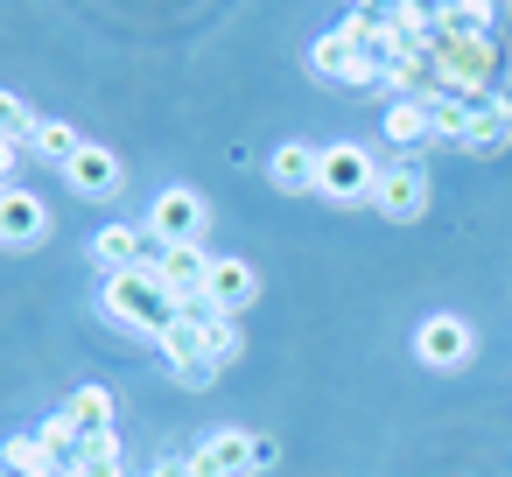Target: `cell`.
Masks as SVG:
<instances>
[{
    "instance_id": "cb8c5ba5",
    "label": "cell",
    "mask_w": 512,
    "mask_h": 477,
    "mask_svg": "<svg viewBox=\"0 0 512 477\" xmlns=\"http://www.w3.org/2000/svg\"><path fill=\"white\" fill-rule=\"evenodd\" d=\"M204 323H211V365L225 372V365L239 358V323H232V316H204Z\"/></svg>"
},
{
    "instance_id": "6da1fadb",
    "label": "cell",
    "mask_w": 512,
    "mask_h": 477,
    "mask_svg": "<svg viewBox=\"0 0 512 477\" xmlns=\"http://www.w3.org/2000/svg\"><path fill=\"white\" fill-rule=\"evenodd\" d=\"M99 309H106L113 323H127V330H148V337L176 316V309H169V295L155 288V274H148V267H134V274H106V281H99Z\"/></svg>"
},
{
    "instance_id": "9a60e30c",
    "label": "cell",
    "mask_w": 512,
    "mask_h": 477,
    "mask_svg": "<svg viewBox=\"0 0 512 477\" xmlns=\"http://www.w3.org/2000/svg\"><path fill=\"white\" fill-rule=\"evenodd\" d=\"M512 141V92H484L470 106V127H463V148L470 155H498Z\"/></svg>"
},
{
    "instance_id": "44dd1931",
    "label": "cell",
    "mask_w": 512,
    "mask_h": 477,
    "mask_svg": "<svg viewBox=\"0 0 512 477\" xmlns=\"http://www.w3.org/2000/svg\"><path fill=\"white\" fill-rule=\"evenodd\" d=\"M36 113H29V99H15V92H0V141H15V148H29L36 141Z\"/></svg>"
},
{
    "instance_id": "277c9868",
    "label": "cell",
    "mask_w": 512,
    "mask_h": 477,
    "mask_svg": "<svg viewBox=\"0 0 512 477\" xmlns=\"http://www.w3.org/2000/svg\"><path fill=\"white\" fill-rule=\"evenodd\" d=\"M379 169H386V162H372L365 141H330V148H323V176H316V190H323L330 204H372Z\"/></svg>"
},
{
    "instance_id": "4316f807",
    "label": "cell",
    "mask_w": 512,
    "mask_h": 477,
    "mask_svg": "<svg viewBox=\"0 0 512 477\" xmlns=\"http://www.w3.org/2000/svg\"><path fill=\"white\" fill-rule=\"evenodd\" d=\"M253 470H274V435H253Z\"/></svg>"
},
{
    "instance_id": "2e32d148",
    "label": "cell",
    "mask_w": 512,
    "mask_h": 477,
    "mask_svg": "<svg viewBox=\"0 0 512 477\" xmlns=\"http://www.w3.org/2000/svg\"><path fill=\"white\" fill-rule=\"evenodd\" d=\"M379 134H386L393 148H421V141H435V106H421V99H386Z\"/></svg>"
},
{
    "instance_id": "8fae6325",
    "label": "cell",
    "mask_w": 512,
    "mask_h": 477,
    "mask_svg": "<svg viewBox=\"0 0 512 477\" xmlns=\"http://www.w3.org/2000/svg\"><path fill=\"white\" fill-rule=\"evenodd\" d=\"M190 470L197 477H253V428H211L190 449Z\"/></svg>"
},
{
    "instance_id": "5bb4252c",
    "label": "cell",
    "mask_w": 512,
    "mask_h": 477,
    "mask_svg": "<svg viewBox=\"0 0 512 477\" xmlns=\"http://www.w3.org/2000/svg\"><path fill=\"white\" fill-rule=\"evenodd\" d=\"M316 176H323V148H316V141H281V148H267V183H274V190L302 197V190H316Z\"/></svg>"
},
{
    "instance_id": "5b68a950",
    "label": "cell",
    "mask_w": 512,
    "mask_h": 477,
    "mask_svg": "<svg viewBox=\"0 0 512 477\" xmlns=\"http://www.w3.org/2000/svg\"><path fill=\"white\" fill-rule=\"evenodd\" d=\"M309 71L316 78H330V85H351V92H386V57H372V50H351L337 29H323L316 43H309Z\"/></svg>"
},
{
    "instance_id": "7a4b0ae2",
    "label": "cell",
    "mask_w": 512,
    "mask_h": 477,
    "mask_svg": "<svg viewBox=\"0 0 512 477\" xmlns=\"http://www.w3.org/2000/svg\"><path fill=\"white\" fill-rule=\"evenodd\" d=\"M148 239L155 246H204V232H211V204L190 190V183H169V190H155V204H148Z\"/></svg>"
},
{
    "instance_id": "d6986e66",
    "label": "cell",
    "mask_w": 512,
    "mask_h": 477,
    "mask_svg": "<svg viewBox=\"0 0 512 477\" xmlns=\"http://www.w3.org/2000/svg\"><path fill=\"white\" fill-rule=\"evenodd\" d=\"M29 148H36V155H43V162H57V169H71V162H78V155H85V134H78V127H71V120H43V127H36V141H29Z\"/></svg>"
},
{
    "instance_id": "4fadbf2b",
    "label": "cell",
    "mask_w": 512,
    "mask_h": 477,
    "mask_svg": "<svg viewBox=\"0 0 512 477\" xmlns=\"http://www.w3.org/2000/svg\"><path fill=\"white\" fill-rule=\"evenodd\" d=\"M64 183H71L78 197L106 204V197H120V190H127V162H120L113 148H92V141H85V155H78V162L64 169Z\"/></svg>"
},
{
    "instance_id": "8992f818",
    "label": "cell",
    "mask_w": 512,
    "mask_h": 477,
    "mask_svg": "<svg viewBox=\"0 0 512 477\" xmlns=\"http://www.w3.org/2000/svg\"><path fill=\"white\" fill-rule=\"evenodd\" d=\"M148 274H155V288L169 295V309L204 316V281H211V253H204V246H162V253L148 260Z\"/></svg>"
},
{
    "instance_id": "d4e9b609",
    "label": "cell",
    "mask_w": 512,
    "mask_h": 477,
    "mask_svg": "<svg viewBox=\"0 0 512 477\" xmlns=\"http://www.w3.org/2000/svg\"><path fill=\"white\" fill-rule=\"evenodd\" d=\"M141 477H197V470H190V456H155Z\"/></svg>"
},
{
    "instance_id": "3957f363",
    "label": "cell",
    "mask_w": 512,
    "mask_h": 477,
    "mask_svg": "<svg viewBox=\"0 0 512 477\" xmlns=\"http://www.w3.org/2000/svg\"><path fill=\"white\" fill-rule=\"evenodd\" d=\"M155 351L169 358V372H176L183 386L218 379V365H211V323H204V316H190V309H176V316L155 330Z\"/></svg>"
},
{
    "instance_id": "ffe728a7",
    "label": "cell",
    "mask_w": 512,
    "mask_h": 477,
    "mask_svg": "<svg viewBox=\"0 0 512 477\" xmlns=\"http://www.w3.org/2000/svg\"><path fill=\"white\" fill-rule=\"evenodd\" d=\"M64 414H71L85 435H99V428H113V393H106V386H78V393L64 400Z\"/></svg>"
},
{
    "instance_id": "83f0119b",
    "label": "cell",
    "mask_w": 512,
    "mask_h": 477,
    "mask_svg": "<svg viewBox=\"0 0 512 477\" xmlns=\"http://www.w3.org/2000/svg\"><path fill=\"white\" fill-rule=\"evenodd\" d=\"M351 8H358V15H393L400 0H351Z\"/></svg>"
},
{
    "instance_id": "603a6c76",
    "label": "cell",
    "mask_w": 512,
    "mask_h": 477,
    "mask_svg": "<svg viewBox=\"0 0 512 477\" xmlns=\"http://www.w3.org/2000/svg\"><path fill=\"white\" fill-rule=\"evenodd\" d=\"M470 106H477V99H456V92H442V99H435V134L463 141V127H470Z\"/></svg>"
},
{
    "instance_id": "52a82bcc",
    "label": "cell",
    "mask_w": 512,
    "mask_h": 477,
    "mask_svg": "<svg viewBox=\"0 0 512 477\" xmlns=\"http://www.w3.org/2000/svg\"><path fill=\"white\" fill-rule=\"evenodd\" d=\"M470 351H477V330H470L463 316L435 309V316H421V323H414V358H421V365L449 372V365H470Z\"/></svg>"
},
{
    "instance_id": "f1b7e54d",
    "label": "cell",
    "mask_w": 512,
    "mask_h": 477,
    "mask_svg": "<svg viewBox=\"0 0 512 477\" xmlns=\"http://www.w3.org/2000/svg\"><path fill=\"white\" fill-rule=\"evenodd\" d=\"M435 8H442V0H435Z\"/></svg>"
},
{
    "instance_id": "ac0fdd59",
    "label": "cell",
    "mask_w": 512,
    "mask_h": 477,
    "mask_svg": "<svg viewBox=\"0 0 512 477\" xmlns=\"http://www.w3.org/2000/svg\"><path fill=\"white\" fill-rule=\"evenodd\" d=\"M0 470H8V477H50V470H64L50 449H43V435L29 428V435H8V442H0Z\"/></svg>"
},
{
    "instance_id": "484cf974",
    "label": "cell",
    "mask_w": 512,
    "mask_h": 477,
    "mask_svg": "<svg viewBox=\"0 0 512 477\" xmlns=\"http://www.w3.org/2000/svg\"><path fill=\"white\" fill-rule=\"evenodd\" d=\"M15 162H22V148H15V141H0V190L15 183Z\"/></svg>"
},
{
    "instance_id": "9c48e42d",
    "label": "cell",
    "mask_w": 512,
    "mask_h": 477,
    "mask_svg": "<svg viewBox=\"0 0 512 477\" xmlns=\"http://www.w3.org/2000/svg\"><path fill=\"white\" fill-rule=\"evenodd\" d=\"M372 211L393 218V225H414V218L428 211V176H421L414 162H386L379 183H372Z\"/></svg>"
},
{
    "instance_id": "7c38bea8",
    "label": "cell",
    "mask_w": 512,
    "mask_h": 477,
    "mask_svg": "<svg viewBox=\"0 0 512 477\" xmlns=\"http://www.w3.org/2000/svg\"><path fill=\"white\" fill-rule=\"evenodd\" d=\"M253 295H260V274H253V260H239V253L211 260V281H204V316H239Z\"/></svg>"
},
{
    "instance_id": "7402d4cb",
    "label": "cell",
    "mask_w": 512,
    "mask_h": 477,
    "mask_svg": "<svg viewBox=\"0 0 512 477\" xmlns=\"http://www.w3.org/2000/svg\"><path fill=\"white\" fill-rule=\"evenodd\" d=\"M36 435H43V449H50L57 463H71V456H78V442H85V428H78L71 414H50V421H43Z\"/></svg>"
},
{
    "instance_id": "e0dca14e",
    "label": "cell",
    "mask_w": 512,
    "mask_h": 477,
    "mask_svg": "<svg viewBox=\"0 0 512 477\" xmlns=\"http://www.w3.org/2000/svg\"><path fill=\"white\" fill-rule=\"evenodd\" d=\"M435 29L442 36H498V0H442Z\"/></svg>"
},
{
    "instance_id": "ba28073f",
    "label": "cell",
    "mask_w": 512,
    "mask_h": 477,
    "mask_svg": "<svg viewBox=\"0 0 512 477\" xmlns=\"http://www.w3.org/2000/svg\"><path fill=\"white\" fill-rule=\"evenodd\" d=\"M50 204H43V190H29V183H8L0 190V246H43L50 239Z\"/></svg>"
},
{
    "instance_id": "30bf717a",
    "label": "cell",
    "mask_w": 512,
    "mask_h": 477,
    "mask_svg": "<svg viewBox=\"0 0 512 477\" xmlns=\"http://www.w3.org/2000/svg\"><path fill=\"white\" fill-rule=\"evenodd\" d=\"M85 253H92V267H106V274H134V267H148L162 246L148 239V225H99Z\"/></svg>"
}]
</instances>
